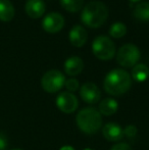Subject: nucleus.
Returning <instances> with one entry per match:
<instances>
[{
    "label": "nucleus",
    "instance_id": "obj_8",
    "mask_svg": "<svg viewBox=\"0 0 149 150\" xmlns=\"http://www.w3.org/2000/svg\"><path fill=\"white\" fill-rule=\"evenodd\" d=\"M64 26V18L58 12H50L44 18L42 28L47 33H58Z\"/></svg>",
    "mask_w": 149,
    "mask_h": 150
},
{
    "label": "nucleus",
    "instance_id": "obj_19",
    "mask_svg": "<svg viewBox=\"0 0 149 150\" xmlns=\"http://www.w3.org/2000/svg\"><path fill=\"white\" fill-rule=\"evenodd\" d=\"M127 33V27L125 24H123L121 22H117L114 24L112 25V27L109 28V35L112 38H121L126 35Z\"/></svg>",
    "mask_w": 149,
    "mask_h": 150
},
{
    "label": "nucleus",
    "instance_id": "obj_11",
    "mask_svg": "<svg viewBox=\"0 0 149 150\" xmlns=\"http://www.w3.org/2000/svg\"><path fill=\"white\" fill-rule=\"evenodd\" d=\"M88 38L87 31L82 26H75L72 28L68 34V39L71 43L76 47H82L86 43Z\"/></svg>",
    "mask_w": 149,
    "mask_h": 150
},
{
    "label": "nucleus",
    "instance_id": "obj_22",
    "mask_svg": "<svg viewBox=\"0 0 149 150\" xmlns=\"http://www.w3.org/2000/svg\"><path fill=\"white\" fill-rule=\"evenodd\" d=\"M110 150H132V148L127 143H117L115 145H113Z\"/></svg>",
    "mask_w": 149,
    "mask_h": 150
},
{
    "label": "nucleus",
    "instance_id": "obj_7",
    "mask_svg": "<svg viewBox=\"0 0 149 150\" xmlns=\"http://www.w3.org/2000/svg\"><path fill=\"white\" fill-rule=\"evenodd\" d=\"M56 105L58 109L64 113H72L77 110L78 102L77 97L71 92H61L56 98Z\"/></svg>",
    "mask_w": 149,
    "mask_h": 150
},
{
    "label": "nucleus",
    "instance_id": "obj_10",
    "mask_svg": "<svg viewBox=\"0 0 149 150\" xmlns=\"http://www.w3.org/2000/svg\"><path fill=\"white\" fill-rule=\"evenodd\" d=\"M104 138L110 142H117L124 138V130L115 122H107L102 128Z\"/></svg>",
    "mask_w": 149,
    "mask_h": 150
},
{
    "label": "nucleus",
    "instance_id": "obj_25",
    "mask_svg": "<svg viewBox=\"0 0 149 150\" xmlns=\"http://www.w3.org/2000/svg\"><path fill=\"white\" fill-rule=\"evenodd\" d=\"M130 1H132V2H138V1H140V0H130Z\"/></svg>",
    "mask_w": 149,
    "mask_h": 150
},
{
    "label": "nucleus",
    "instance_id": "obj_18",
    "mask_svg": "<svg viewBox=\"0 0 149 150\" xmlns=\"http://www.w3.org/2000/svg\"><path fill=\"white\" fill-rule=\"evenodd\" d=\"M62 7L70 12H77L83 7L84 0H60Z\"/></svg>",
    "mask_w": 149,
    "mask_h": 150
},
{
    "label": "nucleus",
    "instance_id": "obj_9",
    "mask_svg": "<svg viewBox=\"0 0 149 150\" xmlns=\"http://www.w3.org/2000/svg\"><path fill=\"white\" fill-rule=\"evenodd\" d=\"M80 95H81L82 99L89 104L97 103L100 100V97H101L99 88L91 82L85 83L82 86L81 89H80Z\"/></svg>",
    "mask_w": 149,
    "mask_h": 150
},
{
    "label": "nucleus",
    "instance_id": "obj_26",
    "mask_svg": "<svg viewBox=\"0 0 149 150\" xmlns=\"http://www.w3.org/2000/svg\"><path fill=\"white\" fill-rule=\"evenodd\" d=\"M11 150H23V149H20V148H16V149H11Z\"/></svg>",
    "mask_w": 149,
    "mask_h": 150
},
{
    "label": "nucleus",
    "instance_id": "obj_17",
    "mask_svg": "<svg viewBox=\"0 0 149 150\" xmlns=\"http://www.w3.org/2000/svg\"><path fill=\"white\" fill-rule=\"evenodd\" d=\"M136 20L139 22H149V4L148 2H141L135 7L133 12Z\"/></svg>",
    "mask_w": 149,
    "mask_h": 150
},
{
    "label": "nucleus",
    "instance_id": "obj_21",
    "mask_svg": "<svg viewBox=\"0 0 149 150\" xmlns=\"http://www.w3.org/2000/svg\"><path fill=\"white\" fill-rule=\"evenodd\" d=\"M136 134H137V128L135 126H133V125H130L124 130V135H126L128 138H134L136 136Z\"/></svg>",
    "mask_w": 149,
    "mask_h": 150
},
{
    "label": "nucleus",
    "instance_id": "obj_1",
    "mask_svg": "<svg viewBox=\"0 0 149 150\" xmlns=\"http://www.w3.org/2000/svg\"><path fill=\"white\" fill-rule=\"evenodd\" d=\"M132 86V78L128 71L121 69H115L106 75L103 87L106 93L112 96H119L130 90Z\"/></svg>",
    "mask_w": 149,
    "mask_h": 150
},
{
    "label": "nucleus",
    "instance_id": "obj_20",
    "mask_svg": "<svg viewBox=\"0 0 149 150\" xmlns=\"http://www.w3.org/2000/svg\"><path fill=\"white\" fill-rule=\"evenodd\" d=\"M64 86L68 89V92H75L79 89V82H78L77 79H74V78H71L68 80H66V83H64Z\"/></svg>",
    "mask_w": 149,
    "mask_h": 150
},
{
    "label": "nucleus",
    "instance_id": "obj_27",
    "mask_svg": "<svg viewBox=\"0 0 149 150\" xmlns=\"http://www.w3.org/2000/svg\"><path fill=\"white\" fill-rule=\"evenodd\" d=\"M83 150H93V149H90V148H86V149H83Z\"/></svg>",
    "mask_w": 149,
    "mask_h": 150
},
{
    "label": "nucleus",
    "instance_id": "obj_13",
    "mask_svg": "<svg viewBox=\"0 0 149 150\" xmlns=\"http://www.w3.org/2000/svg\"><path fill=\"white\" fill-rule=\"evenodd\" d=\"M84 69V62L79 56H72L64 62V71L68 76H77L82 73Z\"/></svg>",
    "mask_w": 149,
    "mask_h": 150
},
{
    "label": "nucleus",
    "instance_id": "obj_15",
    "mask_svg": "<svg viewBox=\"0 0 149 150\" xmlns=\"http://www.w3.org/2000/svg\"><path fill=\"white\" fill-rule=\"evenodd\" d=\"M14 16V7L9 0H0V21L9 22Z\"/></svg>",
    "mask_w": 149,
    "mask_h": 150
},
{
    "label": "nucleus",
    "instance_id": "obj_5",
    "mask_svg": "<svg viewBox=\"0 0 149 150\" xmlns=\"http://www.w3.org/2000/svg\"><path fill=\"white\" fill-rule=\"evenodd\" d=\"M140 59V50L136 45L128 43L123 45L117 51V61L124 67H133Z\"/></svg>",
    "mask_w": 149,
    "mask_h": 150
},
{
    "label": "nucleus",
    "instance_id": "obj_4",
    "mask_svg": "<svg viewBox=\"0 0 149 150\" xmlns=\"http://www.w3.org/2000/svg\"><path fill=\"white\" fill-rule=\"evenodd\" d=\"M92 52L101 60H109L115 55V45L107 36H98L92 42Z\"/></svg>",
    "mask_w": 149,
    "mask_h": 150
},
{
    "label": "nucleus",
    "instance_id": "obj_6",
    "mask_svg": "<svg viewBox=\"0 0 149 150\" xmlns=\"http://www.w3.org/2000/svg\"><path fill=\"white\" fill-rule=\"evenodd\" d=\"M66 83V78L61 71L57 69H51L44 74L41 80V86L46 92L55 93L58 92Z\"/></svg>",
    "mask_w": 149,
    "mask_h": 150
},
{
    "label": "nucleus",
    "instance_id": "obj_3",
    "mask_svg": "<svg viewBox=\"0 0 149 150\" xmlns=\"http://www.w3.org/2000/svg\"><path fill=\"white\" fill-rule=\"evenodd\" d=\"M76 122L79 129L88 135L96 134L101 129L102 117L98 110L92 107H86L78 112Z\"/></svg>",
    "mask_w": 149,
    "mask_h": 150
},
{
    "label": "nucleus",
    "instance_id": "obj_12",
    "mask_svg": "<svg viewBox=\"0 0 149 150\" xmlns=\"http://www.w3.org/2000/svg\"><path fill=\"white\" fill-rule=\"evenodd\" d=\"M26 12L32 18H41L45 12V3L43 0H28L26 3Z\"/></svg>",
    "mask_w": 149,
    "mask_h": 150
},
{
    "label": "nucleus",
    "instance_id": "obj_2",
    "mask_svg": "<svg viewBox=\"0 0 149 150\" xmlns=\"http://www.w3.org/2000/svg\"><path fill=\"white\" fill-rule=\"evenodd\" d=\"M108 16V9L101 1H91L84 7L81 20L89 28H99L105 23Z\"/></svg>",
    "mask_w": 149,
    "mask_h": 150
},
{
    "label": "nucleus",
    "instance_id": "obj_14",
    "mask_svg": "<svg viewBox=\"0 0 149 150\" xmlns=\"http://www.w3.org/2000/svg\"><path fill=\"white\" fill-rule=\"evenodd\" d=\"M119 103L113 98H105L99 103V112L103 115H112L117 111Z\"/></svg>",
    "mask_w": 149,
    "mask_h": 150
},
{
    "label": "nucleus",
    "instance_id": "obj_23",
    "mask_svg": "<svg viewBox=\"0 0 149 150\" xmlns=\"http://www.w3.org/2000/svg\"><path fill=\"white\" fill-rule=\"evenodd\" d=\"M8 146L7 138L4 134L0 133V150H5Z\"/></svg>",
    "mask_w": 149,
    "mask_h": 150
},
{
    "label": "nucleus",
    "instance_id": "obj_16",
    "mask_svg": "<svg viewBox=\"0 0 149 150\" xmlns=\"http://www.w3.org/2000/svg\"><path fill=\"white\" fill-rule=\"evenodd\" d=\"M149 77V69L144 63H137L132 69V77L136 82H144Z\"/></svg>",
    "mask_w": 149,
    "mask_h": 150
},
{
    "label": "nucleus",
    "instance_id": "obj_24",
    "mask_svg": "<svg viewBox=\"0 0 149 150\" xmlns=\"http://www.w3.org/2000/svg\"><path fill=\"white\" fill-rule=\"evenodd\" d=\"M59 150H76L73 146H70V145H66V146H62Z\"/></svg>",
    "mask_w": 149,
    "mask_h": 150
},
{
    "label": "nucleus",
    "instance_id": "obj_28",
    "mask_svg": "<svg viewBox=\"0 0 149 150\" xmlns=\"http://www.w3.org/2000/svg\"><path fill=\"white\" fill-rule=\"evenodd\" d=\"M148 4H149V2H148Z\"/></svg>",
    "mask_w": 149,
    "mask_h": 150
}]
</instances>
